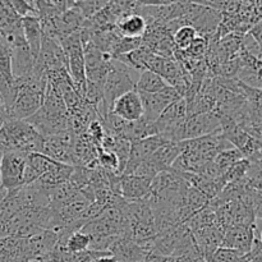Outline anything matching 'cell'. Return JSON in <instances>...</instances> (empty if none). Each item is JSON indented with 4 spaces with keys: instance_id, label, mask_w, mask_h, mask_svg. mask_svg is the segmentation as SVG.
I'll list each match as a JSON object with an SVG mask.
<instances>
[{
    "instance_id": "18",
    "label": "cell",
    "mask_w": 262,
    "mask_h": 262,
    "mask_svg": "<svg viewBox=\"0 0 262 262\" xmlns=\"http://www.w3.org/2000/svg\"><path fill=\"white\" fill-rule=\"evenodd\" d=\"M197 32L192 26L184 25L182 27H179L178 30L174 32L173 35V41L174 46H176V50L184 51L186 49H188V46L193 42L194 38L197 37Z\"/></svg>"
},
{
    "instance_id": "23",
    "label": "cell",
    "mask_w": 262,
    "mask_h": 262,
    "mask_svg": "<svg viewBox=\"0 0 262 262\" xmlns=\"http://www.w3.org/2000/svg\"><path fill=\"white\" fill-rule=\"evenodd\" d=\"M248 166H250V161L246 160V159H242V160H239L238 163H235L234 165L230 166V168L225 171L224 176H223L224 183L228 184L245 178L246 174H247Z\"/></svg>"
},
{
    "instance_id": "17",
    "label": "cell",
    "mask_w": 262,
    "mask_h": 262,
    "mask_svg": "<svg viewBox=\"0 0 262 262\" xmlns=\"http://www.w3.org/2000/svg\"><path fill=\"white\" fill-rule=\"evenodd\" d=\"M210 205V200L205 196L202 192H200L199 189L193 188V187L189 186L188 189L186 192V196H184V204L183 206L186 207L187 211L191 215L196 214V212L201 211L205 207H207Z\"/></svg>"
},
{
    "instance_id": "32",
    "label": "cell",
    "mask_w": 262,
    "mask_h": 262,
    "mask_svg": "<svg viewBox=\"0 0 262 262\" xmlns=\"http://www.w3.org/2000/svg\"><path fill=\"white\" fill-rule=\"evenodd\" d=\"M258 239H260L262 242V230H261V234H260V237H258Z\"/></svg>"
},
{
    "instance_id": "11",
    "label": "cell",
    "mask_w": 262,
    "mask_h": 262,
    "mask_svg": "<svg viewBox=\"0 0 262 262\" xmlns=\"http://www.w3.org/2000/svg\"><path fill=\"white\" fill-rule=\"evenodd\" d=\"M165 142H168V141L159 135L151 136V137L143 138V140L135 141V142H132V147H130V155L128 164H137L141 163V161L147 160Z\"/></svg>"
},
{
    "instance_id": "1",
    "label": "cell",
    "mask_w": 262,
    "mask_h": 262,
    "mask_svg": "<svg viewBox=\"0 0 262 262\" xmlns=\"http://www.w3.org/2000/svg\"><path fill=\"white\" fill-rule=\"evenodd\" d=\"M43 137L26 120L7 118L0 127V151L35 154L42 150Z\"/></svg>"
},
{
    "instance_id": "25",
    "label": "cell",
    "mask_w": 262,
    "mask_h": 262,
    "mask_svg": "<svg viewBox=\"0 0 262 262\" xmlns=\"http://www.w3.org/2000/svg\"><path fill=\"white\" fill-rule=\"evenodd\" d=\"M73 4L81 12L84 19H91L107 4V2H74Z\"/></svg>"
},
{
    "instance_id": "15",
    "label": "cell",
    "mask_w": 262,
    "mask_h": 262,
    "mask_svg": "<svg viewBox=\"0 0 262 262\" xmlns=\"http://www.w3.org/2000/svg\"><path fill=\"white\" fill-rule=\"evenodd\" d=\"M147 25L140 14H129L120 18L117 23V30L124 37H142Z\"/></svg>"
},
{
    "instance_id": "22",
    "label": "cell",
    "mask_w": 262,
    "mask_h": 262,
    "mask_svg": "<svg viewBox=\"0 0 262 262\" xmlns=\"http://www.w3.org/2000/svg\"><path fill=\"white\" fill-rule=\"evenodd\" d=\"M250 253L245 255L230 248L219 247L211 256L209 262H250Z\"/></svg>"
},
{
    "instance_id": "16",
    "label": "cell",
    "mask_w": 262,
    "mask_h": 262,
    "mask_svg": "<svg viewBox=\"0 0 262 262\" xmlns=\"http://www.w3.org/2000/svg\"><path fill=\"white\" fill-rule=\"evenodd\" d=\"M169 86L155 72L145 71L141 73L140 78L136 82V91L138 94H158L161 90Z\"/></svg>"
},
{
    "instance_id": "9",
    "label": "cell",
    "mask_w": 262,
    "mask_h": 262,
    "mask_svg": "<svg viewBox=\"0 0 262 262\" xmlns=\"http://www.w3.org/2000/svg\"><path fill=\"white\" fill-rule=\"evenodd\" d=\"M112 113L125 122H136L143 117V104L141 95L136 90L122 95L114 101Z\"/></svg>"
},
{
    "instance_id": "20",
    "label": "cell",
    "mask_w": 262,
    "mask_h": 262,
    "mask_svg": "<svg viewBox=\"0 0 262 262\" xmlns=\"http://www.w3.org/2000/svg\"><path fill=\"white\" fill-rule=\"evenodd\" d=\"M243 155L239 150H237L235 147L227 148V150H223L222 152H219L216 155V158L214 159V163L216 164L217 168L223 171V174L228 170L232 165H234L235 163H238L239 160H242Z\"/></svg>"
},
{
    "instance_id": "2",
    "label": "cell",
    "mask_w": 262,
    "mask_h": 262,
    "mask_svg": "<svg viewBox=\"0 0 262 262\" xmlns=\"http://www.w3.org/2000/svg\"><path fill=\"white\" fill-rule=\"evenodd\" d=\"M27 154L7 151L0 158V184L7 192L15 191L25 186V170Z\"/></svg>"
},
{
    "instance_id": "6",
    "label": "cell",
    "mask_w": 262,
    "mask_h": 262,
    "mask_svg": "<svg viewBox=\"0 0 262 262\" xmlns=\"http://www.w3.org/2000/svg\"><path fill=\"white\" fill-rule=\"evenodd\" d=\"M143 104V118L151 123H155L161 113L177 100L183 99L176 89L166 86L158 94H140Z\"/></svg>"
},
{
    "instance_id": "26",
    "label": "cell",
    "mask_w": 262,
    "mask_h": 262,
    "mask_svg": "<svg viewBox=\"0 0 262 262\" xmlns=\"http://www.w3.org/2000/svg\"><path fill=\"white\" fill-rule=\"evenodd\" d=\"M0 73L8 79H14L12 71V53L10 49L0 41Z\"/></svg>"
},
{
    "instance_id": "21",
    "label": "cell",
    "mask_w": 262,
    "mask_h": 262,
    "mask_svg": "<svg viewBox=\"0 0 262 262\" xmlns=\"http://www.w3.org/2000/svg\"><path fill=\"white\" fill-rule=\"evenodd\" d=\"M142 46V37H124L120 36L118 41L115 42L114 48L112 50V58H117L119 55H124V54L135 51Z\"/></svg>"
},
{
    "instance_id": "31",
    "label": "cell",
    "mask_w": 262,
    "mask_h": 262,
    "mask_svg": "<svg viewBox=\"0 0 262 262\" xmlns=\"http://www.w3.org/2000/svg\"><path fill=\"white\" fill-rule=\"evenodd\" d=\"M30 262H45V258L43 257H36L33 260H31Z\"/></svg>"
},
{
    "instance_id": "29",
    "label": "cell",
    "mask_w": 262,
    "mask_h": 262,
    "mask_svg": "<svg viewBox=\"0 0 262 262\" xmlns=\"http://www.w3.org/2000/svg\"><path fill=\"white\" fill-rule=\"evenodd\" d=\"M92 262H118V261L113 255H107V256H102V257L97 258V260H95Z\"/></svg>"
},
{
    "instance_id": "4",
    "label": "cell",
    "mask_w": 262,
    "mask_h": 262,
    "mask_svg": "<svg viewBox=\"0 0 262 262\" xmlns=\"http://www.w3.org/2000/svg\"><path fill=\"white\" fill-rule=\"evenodd\" d=\"M43 96L45 95L40 94L30 87H18V95L15 97L12 109L8 113V118L19 120L30 119L42 106Z\"/></svg>"
},
{
    "instance_id": "7",
    "label": "cell",
    "mask_w": 262,
    "mask_h": 262,
    "mask_svg": "<svg viewBox=\"0 0 262 262\" xmlns=\"http://www.w3.org/2000/svg\"><path fill=\"white\" fill-rule=\"evenodd\" d=\"M220 115L217 112L204 113V114H194L187 117L183 125V141L193 140L202 136L211 135L220 130Z\"/></svg>"
},
{
    "instance_id": "33",
    "label": "cell",
    "mask_w": 262,
    "mask_h": 262,
    "mask_svg": "<svg viewBox=\"0 0 262 262\" xmlns=\"http://www.w3.org/2000/svg\"><path fill=\"white\" fill-rule=\"evenodd\" d=\"M0 211H2V205H0Z\"/></svg>"
},
{
    "instance_id": "12",
    "label": "cell",
    "mask_w": 262,
    "mask_h": 262,
    "mask_svg": "<svg viewBox=\"0 0 262 262\" xmlns=\"http://www.w3.org/2000/svg\"><path fill=\"white\" fill-rule=\"evenodd\" d=\"M181 152V142H170V141H168L160 148H158L148 160L154 164V166L158 169L159 173H161V171L170 170L174 161L178 159Z\"/></svg>"
},
{
    "instance_id": "27",
    "label": "cell",
    "mask_w": 262,
    "mask_h": 262,
    "mask_svg": "<svg viewBox=\"0 0 262 262\" xmlns=\"http://www.w3.org/2000/svg\"><path fill=\"white\" fill-rule=\"evenodd\" d=\"M86 133L89 135V137L96 143V145L100 146V142H101V140L104 138L105 133L106 132H105V128L104 125H102L101 120L95 119L94 122H91V124L89 125Z\"/></svg>"
},
{
    "instance_id": "13",
    "label": "cell",
    "mask_w": 262,
    "mask_h": 262,
    "mask_svg": "<svg viewBox=\"0 0 262 262\" xmlns=\"http://www.w3.org/2000/svg\"><path fill=\"white\" fill-rule=\"evenodd\" d=\"M22 28L28 48H30L31 55L33 56L36 61L38 58V54H40L41 40H42V27H41L40 19L37 17H33V15L22 18Z\"/></svg>"
},
{
    "instance_id": "19",
    "label": "cell",
    "mask_w": 262,
    "mask_h": 262,
    "mask_svg": "<svg viewBox=\"0 0 262 262\" xmlns=\"http://www.w3.org/2000/svg\"><path fill=\"white\" fill-rule=\"evenodd\" d=\"M90 245H91L90 235L83 233L82 230H78V232H74L71 235H68L66 242V248L71 253H79L90 250Z\"/></svg>"
},
{
    "instance_id": "3",
    "label": "cell",
    "mask_w": 262,
    "mask_h": 262,
    "mask_svg": "<svg viewBox=\"0 0 262 262\" xmlns=\"http://www.w3.org/2000/svg\"><path fill=\"white\" fill-rule=\"evenodd\" d=\"M130 73L132 69L113 59L104 83V99L110 109L118 97L136 89V82Z\"/></svg>"
},
{
    "instance_id": "8",
    "label": "cell",
    "mask_w": 262,
    "mask_h": 262,
    "mask_svg": "<svg viewBox=\"0 0 262 262\" xmlns=\"http://www.w3.org/2000/svg\"><path fill=\"white\" fill-rule=\"evenodd\" d=\"M256 238V223L253 225H235L225 230L220 247L230 248L245 255L251 252Z\"/></svg>"
},
{
    "instance_id": "5",
    "label": "cell",
    "mask_w": 262,
    "mask_h": 262,
    "mask_svg": "<svg viewBox=\"0 0 262 262\" xmlns=\"http://www.w3.org/2000/svg\"><path fill=\"white\" fill-rule=\"evenodd\" d=\"M36 64L40 66L46 73L67 69V56L64 54L60 42L55 38L42 33L40 54H38Z\"/></svg>"
},
{
    "instance_id": "30",
    "label": "cell",
    "mask_w": 262,
    "mask_h": 262,
    "mask_svg": "<svg viewBox=\"0 0 262 262\" xmlns=\"http://www.w3.org/2000/svg\"><path fill=\"white\" fill-rule=\"evenodd\" d=\"M252 186H253V188L258 192V193L262 194V181L256 182V183H252Z\"/></svg>"
},
{
    "instance_id": "24",
    "label": "cell",
    "mask_w": 262,
    "mask_h": 262,
    "mask_svg": "<svg viewBox=\"0 0 262 262\" xmlns=\"http://www.w3.org/2000/svg\"><path fill=\"white\" fill-rule=\"evenodd\" d=\"M207 46H209V41L206 38L201 37V36H197L193 40V42L188 46V49L183 51L184 55L189 59H205V55H206Z\"/></svg>"
},
{
    "instance_id": "14",
    "label": "cell",
    "mask_w": 262,
    "mask_h": 262,
    "mask_svg": "<svg viewBox=\"0 0 262 262\" xmlns=\"http://www.w3.org/2000/svg\"><path fill=\"white\" fill-rule=\"evenodd\" d=\"M73 170L74 166L58 163L53 169H50L48 173L43 174L38 181H36L35 183L45 189H51L54 188V187H58L60 186V184L69 182L72 174H73Z\"/></svg>"
},
{
    "instance_id": "10",
    "label": "cell",
    "mask_w": 262,
    "mask_h": 262,
    "mask_svg": "<svg viewBox=\"0 0 262 262\" xmlns=\"http://www.w3.org/2000/svg\"><path fill=\"white\" fill-rule=\"evenodd\" d=\"M120 196L127 202H138L151 194V181L122 174L119 178Z\"/></svg>"
},
{
    "instance_id": "28",
    "label": "cell",
    "mask_w": 262,
    "mask_h": 262,
    "mask_svg": "<svg viewBox=\"0 0 262 262\" xmlns=\"http://www.w3.org/2000/svg\"><path fill=\"white\" fill-rule=\"evenodd\" d=\"M248 33H250L251 37H252L253 40L258 43V45L262 46V20H260L257 25L253 26Z\"/></svg>"
}]
</instances>
